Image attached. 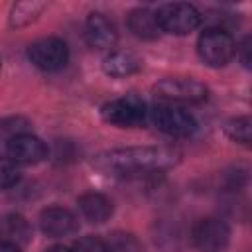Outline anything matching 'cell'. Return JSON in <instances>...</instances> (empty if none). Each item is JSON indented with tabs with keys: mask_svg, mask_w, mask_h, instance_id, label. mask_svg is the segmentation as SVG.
Wrapping results in <instances>:
<instances>
[{
	"mask_svg": "<svg viewBox=\"0 0 252 252\" xmlns=\"http://www.w3.org/2000/svg\"><path fill=\"white\" fill-rule=\"evenodd\" d=\"M179 150L169 146H138L102 152L93 159V165L108 175L138 177L169 169L179 161Z\"/></svg>",
	"mask_w": 252,
	"mask_h": 252,
	"instance_id": "1",
	"label": "cell"
},
{
	"mask_svg": "<svg viewBox=\"0 0 252 252\" xmlns=\"http://www.w3.org/2000/svg\"><path fill=\"white\" fill-rule=\"evenodd\" d=\"M197 51L203 63H207L209 67H224L234 57L236 43L224 28L215 26V28H207L199 35Z\"/></svg>",
	"mask_w": 252,
	"mask_h": 252,
	"instance_id": "2",
	"label": "cell"
},
{
	"mask_svg": "<svg viewBox=\"0 0 252 252\" xmlns=\"http://www.w3.org/2000/svg\"><path fill=\"white\" fill-rule=\"evenodd\" d=\"M154 94L161 102H203L209 96L207 87L191 77H167L154 85Z\"/></svg>",
	"mask_w": 252,
	"mask_h": 252,
	"instance_id": "3",
	"label": "cell"
},
{
	"mask_svg": "<svg viewBox=\"0 0 252 252\" xmlns=\"http://www.w3.org/2000/svg\"><path fill=\"white\" fill-rule=\"evenodd\" d=\"M152 122L167 136L187 138L197 130V122L189 110L173 102H161L152 108Z\"/></svg>",
	"mask_w": 252,
	"mask_h": 252,
	"instance_id": "4",
	"label": "cell"
},
{
	"mask_svg": "<svg viewBox=\"0 0 252 252\" xmlns=\"http://www.w3.org/2000/svg\"><path fill=\"white\" fill-rule=\"evenodd\" d=\"M161 32L173 35H187L201 24V14L195 6L185 2H169L158 8L156 12Z\"/></svg>",
	"mask_w": 252,
	"mask_h": 252,
	"instance_id": "5",
	"label": "cell"
},
{
	"mask_svg": "<svg viewBox=\"0 0 252 252\" xmlns=\"http://www.w3.org/2000/svg\"><path fill=\"white\" fill-rule=\"evenodd\" d=\"M100 116L104 122H108L112 126L136 128V126H142L146 122L148 110H146V104L142 98L130 94V96L114 98V100H108L106 104H102Z\"/></svg>",
	"mask_w": 252,
	"mask_h": 252,
	"instance_id": "6",
	"label": "cell"
},
{
	"mask_svg": "<svg viewBox=\"0 0 252 252\" xmlns=\"http://www.w3.org/2000/svg\"><path fill=\"white\" fill-rule=\"evenodd\" d=\"M28 59L41 71H59L69 61V47L59 37H41L28 47Z\"/></svg>",
	"mask_w": 252,
	"mask_h": 252,
	"instance_id": "7",
	"label": "cell"
},
{
	"mask_svg": "<svg viewBox=\"0 0 252 252\" xmlns=\"http://www.w3.org/2000/svg\"><path fill=\"white\" fill-rule=\"evenodd\" d=\"M230 240V228L222 219L205 217L193 226V242L199 252H224Z\"/></svg>",
	"mask_w": 252,
	"mask_h": 252,
	"instance_id": "8",
	"label": "cell"
},
{
	"mask_svg": "<svg viewBox=\"0 0 252 252\" xmlns=\"http://www.w3.org/2000/svg\"><path fill=\"white\" fill-rule=\"evenodd\" d=\"M6 154L14 163H37L47 156V148L37 136L26 132L6 142Z\"/></svg>",
	"mask_w": 252,
	"mask_h": 252,
	"instance_id": "9",
	"label": "cell"
},
{
	"mask_svg": "<svg viewBox=\"0 0 252 252\" xmlns=\"http://www.w3.org/2000/svg\"><path fill=\"white\" fill-rule=\"evenodd\" d=\"M39 226L47 236L61 238V236H71L73 232H77L79 220L71 211H67L63 207H49V209L41 211Z\"/></svg>",
	"mask_w": 252,
	"mask_h": 252,
	"instance_id": "10",
	"label": "cell"
},
{
	"mask_svg": "<svg viewBox=\"0 0 252 252\" xmlns=\"http://www.w3.org/2000/svg\"><path fill=\"white\" fill-rule=\"evenodd\" d=\"M85 39L94 49H110L114 47L118 33H116L114 24L104 14L94 12L85 22Z\"/></svg>",
	"mask_w": 252,
	"mask_h": 252,
	"instance_id": "11",
	"label": "cell"
},
{
	"mask_svg": "<svg viewBox=\"0 0 252 252\" xmlns=\"http://www.w3.org/2000/svg\"><path fill=\"white\" fill-rule=\"evenodd\" d=\"M128 30L138 39H158L161 33V28L158 24L156 12L148 8H136L128 14Z\"/></svg>",
	"mask_w": 252,
	"mask_h": 252,
	"instance_id": "12",
	"label": "cell"
},
{
	"mask_svg": "<svg viewBox=\"0 0 252 252\" xmlns=\"http://www.w3.org/2000/svg\"><path fill=\"white\" fill-rule=\"evenodd\" d=\"M81 215L91 222H106L112 217V201L100 193H85L79 197Z\"/></svg>",
	"mask_w": 252,
	"mask_h": 252,
	"instance_id": "13",
	"label": "cell"
},
{
	"mask_svg": "<svg viewBox=\"0 0 252 252\" xmlns=\"http://www.w3.org/2000/svg\"><path fill=\"white\" fill-rule=\"evenodd\" d=\"M32 226L22 215H4L0 219V242H10L22 246L30 242Z\"/></svg>",
	"mask_w": 252,
	"mask_h": 252,
	"instance_id": "14",
	"label": "cell"
},
{
	"mask_svg": "<svg viewBox=\"0 0 252 252\" xmlns=\"http://www.w3.org/2000/svg\"><path fill=\"white\" fill-rule=\"evenodd\" d=\"M140 67H142L140 57H136L130 51H112L102 59V71L116 79L134 75L136 71H140Z\"/></svg>",
	"mask_w": 252,
	"mask_h": 252,
	"instance_id": "15",
	"label": "cell"
},
{
	"mask_svg": "<svg viewBox=\"0 0 252 252\" xmlns=\"http://www.w3.org/2000/svg\"><path fill=\"white\" fill-rule=\"evenodd\" d=\"M45 10V2L39 0H24L16 2L10 10V26L12 28H26L37 20V16Z\"/></svg>",
	"mask_w": 252,
	"mask_h": 252,
	"instance_id": "16",
	"label": "cell"
},
{
	"mask_svg": "<svg viewBox=\"0 0 252 252\" xmlns=\"http://www.w3.org/2000/svg\"><path fill=\"white\" fill-rule=\"evenodd\" d=\"M106 252H144L142 242L124 230H114L104 238Z\"/></svg>",
	"mask_w": 252,
	"mask_h": 252,
	"instance_id": "17",
	"label": "cell"
},
{
	"mask_svg": "<svg viewBox=\"0 0 252 252\" xmlns=\"http://www.w3.org/2000/svg\"><path fill=\"white\" fill-rule=\"evenodd\" d=\"M224 134L232 140V142H238L242 146H250L252 142V120L250 116H236V118H230L226 124H224Z\"/></svg>",
	"mask_w": 252,
	"mask_h": 252,
	"instance_id": "18",
	"label": "cell"
},
{
	"mask_svg": "<svg viewBox=\"0 0 252 252\" xmlns=\"http://www.w3.org/2000/svg\"><path fill=\"white\" fill-rule=\"evenodd\" d=\"M18 177H20V171H18L16 163L10 158L0 156V189H8V187L16 185Z\"/></svg>",
	"mask_w": 252,
	"mask_h": 252,
	"instance_id": "19",
	"label": "cell"
},
{
	"mask_svg": "<svg viewBox=\"0 0 252 252\" xmlns=\"http://www.w3.org/2000/svg\"><path fill=\"white\" fill-rule=\"evenodd\" d=\"M28 120H24V118H6V120H2L0 122V136H4L6 138V142L10 140V138H14V136H18V134H26L28 132Z\"/></svg>",
	"mask_w": 252,
	"mask_h": 252,
	"instance_id": "20",
	"label": "cell"
},
{
	"mask_svg": "<svg viewBox=\"0 0 252 252\" xmlns=\"http://www.w3.org/2000/svg\"><path fill=\"white\" fill-rule=\"evenodd\" d=\"M73 252H106L104 240L96 236H83L75 242Z\"/></svg>",
	"mask_w": 252,
	"mask_h": 252,
	"instance_id": "21",
	"label": "cell"
},
{
	"mask_svg": "<svg viewBox=\"0 0 252 252\" xmlns=\"http://www.w3.org/2000/svg\"><path fill=\"white\" fill-rule=\"evenodd\" d=\"M240 59V63L244 67H250V37H244L238 45H236V51H234Z\"/></svg>",
	"mask_w": 252,
	"mask_h": 252,
	"instance_id": "22",
	"label": "cell"
},
{
	"mask_svg": "<svg viewBox=\"0 0 252 252\" xmlns=\"http://www.w3.org/2000/svg\"><path fill=\"white\" fill-rule=\"evenodd\" d=\"M0 252H22L20 246L10 244V242H0Z\"/></svg>",
	"mask_w": 252,
	"mask_h": 252,
	"instance_id": "23",
	"label": "cell"
},
{
	"mask_svg": "<svg viewBox=\"0 0 252 252\" xmlns=\"http://www.w3.org/2000/svg\"><path fill=\"white\" fill-rule=\"evenodd\" d=\"M45 252H73V250L67 248V246H51V248H47Z\"/></svg>",
	"mask_w": 252,
	"mask_h": 252,
	"instance_id": "24",
	"label": "cell"
}]
</instances>
